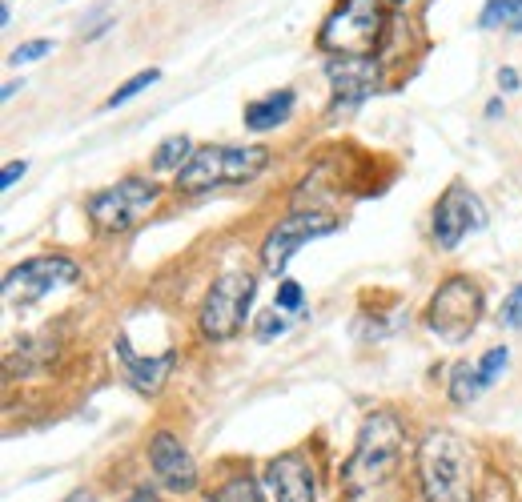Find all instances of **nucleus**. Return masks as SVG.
Instances as JSON below:
<instances>
[{
    "mask_svg": "<svg viewBox=\"0 0 522 502\" xmlns=\"http://www.w3.org/2000/svg\"><path fill=\"white\" fill-rule=\"evenodd\" d=\"M402 450H406V426L398 414L390 410H374L362 430H358V442H354V454L342 470V482L350 494H362V490H374L382 482H390L398 474V462H402Z\"/></svg>",
    "mask_w": 522,
    "mask_h": 502,
    "instance_id": "obj_1",
    "label": "nucleus"
},
{
    "mask_svg": "<svg viewBox=\"0 0 522 502\" xmlns=\"http://www.w3.org/2000/svg\"><path fill=\"white\" fill-rule=\"evenodd\" d=\"M418 486L426 502H474V454L450 430L418 442Z\"/></svg>",
    "mask_w": 522,
    "mask_h": 502,
    "instance_id": "obj_2",
    "label": "nucleus"
},
{
    "mask_svg": "<svg viewBox=\"0 0 522 502\" xmlns=\"http://www.w3.org/2000/svg\"><path fill=\"white\" fill-rule=\"evenodd\" d=\"M270 169L266 145H205L177 173V193H205L217 185H249Z\"/></svg>",
    "mask_w": 522,
    "mask_h": 502,
    "instance_id": "obj_3",
    "label": "nucleus"
},
{
    "mask_svg": "<svg viewBox=\"0 0 522 502\" xmlns=\"http://www.w3.org/2000/svg\"><path fill=\"white\" fill-rule=\"evenodd\" d=\"M382 37H386L382 0H342L318 29V49L334 57H374Z\"/></svg>",
    "mask_w": 522,
    "mask_h": 502,
    "instance_id": "obj_4",
    "label": "nucleus"
},
{
    "mask_svg": "<svg viewBox=\"0 0 522 502\" xmlns=\"http://www.w3.org/2000/svg\"><path fill=\"white\" fill-rule=\"evenodd\" d=\"M161 201V185L145 181V177H125L101 193L89 197V221L97 233H129L133 225H141L153 205Z\"/></svg>",
    "mask_w": 522,
    "mask_h": 502,
    "instance_id": "obj_5",
    "label": "nucleus"
},
{
    "mask_svg": "<svg viewBox=\"0 0 522 502\" xmlns=\"http://www.w3.org/2000/svg\"><path fill=\"white\" fill-rule=\"evenodd\" d=\"M253 294H257L253 274H221V278L209 286V294H205V302H201V314H197L201 338H209V342H229V338H237L241 326H245V318H249Z\"/></svg>",
    "mask_w": 522,
    "mask_h": 502,
    "instance_id": "obj_6",
    "label": "nucleus"
},
{
    "mask_svg": "<svg viewBox=\"0 0 522 502\" xmlns=\"http://www.w3.org/2000/svg\"><path fill=\"white\" fill-rule=\"evenodd\" d=\"M478 314H482V290H478V282H470V278L458 274V278H446L434 290V298L426 306V326L442 342L458 346V342H466L474 334Z\"/></svg>",
    "mask_w": 522,
    "mask_h": 502,
    "instance_id": "obj_7",
    "label": "nucleus"
},
{
    "mask_svg": "<svg viewBox=\"0 0 522 502\" xmlns=\"http://www.w3.org/2000/svg\"><path fill=\"white\" fill-rule=\"evenodd\" d=\"M81 278V266L73 258H61V254H45V258H29L21 266H13L0 282V294H5L9 306H37L41 298H49L53 290L61 286H73Z\"/></svg>",
    "mask_w": 522,
    "mask_h": 502,
    "instance_id": "obj_8",
    "label": "nucleus"
},
{
    "mask_svg": "<svg viewBox=\"0 0 522 502\" xmlns=\"http://www.w3.org/2000/svg\"><path fill=\"white\" fill-rule=\"evenodd\" d=\"M334 229H338V217H330V213H322V209L286 213V217L266 233V241H261V266H266V274H282L298 249H306V245L318 241V237H330Z\"/></svg>",
    "mask_w": 522,
    "mask_h": 502,
    "instance_id": "obj_9",
    "label": "nucleus"
},
{
    "mask_svg": "<svg viewBox=\"0 0 522 502\" xmlns=\"http://www.w3.org/2000/svg\"><path fill=\"white\" fill-rule=\"evenodd\" d=\"M486 225V209L482 201L462 185H446V193L438 197L434 205V221H430V233H434V245L438 249H458L466 233H478Z\"/></svg>",
    "mask_w": 522,
    "mask_h": 502,
    "instance_id": "obj_10",
    "label": "nucleus"
},
{
    "mask_svg": "<svg viewBox=\"0 0 522 502\" xmlns=\"http://www.w3.org/2000/svg\"><path fill=\"white\" fill-rule=\"evenodd\" d=\"M326 77L334 85V109H354L382 89V65L374 57H330Z\"/></svg>",
    "mask_w": 522,
    "mask_h": 502,
    "instance_id": "obj_11",
    "label": "nucleus"
},
{
    "mask_svg": "<svg viewBox=\"0 0 522 502\" xmlns=\"http://www.w3.org/2000/svg\"><path fill=\"white\" fill-rule=\"evenodd\" d=\"M149 466H153L157 482L165 490H173V494H189L197 486V462L185 450V442L177 434H169V430H157L149 438Z\"/></svg>",
    "mask_w": 522,
    "mask_h": 502,
    "instance_id": "obj_12",
    "label": "nucleus"
},
{
    "mask_svg": "<svg viewBox=\"0 0 522 502\" xmlns=\"http://www.w3.org/2000/svg\"><path fill=\"white\" fill-rule=\"evenodd\" d=\"M266 486H270V498H274V502H318L314 466H310V458L298 454V450L278 454V458L266 466Z\"/></svg>",
    "mask_w": 522,
    "mask_h": 502,
    "instance_id": "obj_13",
    "label": "nucleus"
},
{
    "mask_svg": "<svg viewBox=\"0 0 522 502\" xmlns=\"http://www.w3.org/2000/svg\"><path fill=\"white\" fill-rule=\"evenodd\" d=\"M117 358H121L125 382H129L137 394H145V398L161 394V386L169 382V374H173V366H177V354H173V350L149 358V354H137L129 338H117Z\"/></svg>",
    "mask_w": 522,
    "mask_h": 502,
    "instance_id": "obj_14",
    "label": "nucleus"
},
{
    "mask_svg": "<svg viewBox=\"0 0 522 502\" xmlns=\"http://www.w3.org/2000/svg\"><path fill=\"white\" fill-rule=\"evenodd\" d=\"M294 105H298V93H294V89H278V93H266L261 101H249V105H245V129L270 133V129H278V125L290 121Z\"/></svg>",
    "mask_w": 522,
    "mask_h": 502,
    "instance_id": "obj_15",
    "label": "nucleus"
},
{
    "mask_svg": "<svg viewBox=\"0 0 522 502\" xmlns=\"http://www.w3.org/2000/svg\"><path fill=\"white\" fill-rule=\"evenodd\" d=\"M21 346V354L17 350H9L5 354V362H17L21 358V366H13V370H5L9 378H29V374H37L53 354H57V346H53V338L49 334H37V338H25V342H17Z\"/></svg>",
    "mask_w": 522,
    "mask_h": 502,
    "instance_id": "obj_16",
    "label": "nucleus"
},
{
    "mask_svg": "<svg viewBox=\"0 0 522 502\" xmlns=\"http://www.w3.org/2000/svg\"><path fill=\"white\" fill-rule=\"evenodd\" d=\"M193 153H197L193 141H189L185 133H173V137H165V141L157 145V153H153V173H181Z\"/></svg>",
    "mask_w": 522,
    "mask_h": 502,
    "instance_id": "obj_17",
    "label": "nucleus"
},
{
    "mask_svg": "<svg viewBox=\"0 0 522 502\" xmlns=\"http://www.w3.org/2000/svg\"><path fill=\"white\" fill-rule=\"evenodd\" d=\"M482 390H486V386H482L478 362H474V366H470V362H458V366H454V378H450V402H454V406H470Z\"/></svg>",
    "mask_w": 522,
    "mask_h": 502,
    "instance_id": "obj_18",
    "label": "nucleus"
},
{
    "mask_svg": "<svg viewBox=\"0 0 522 502\" xmlns=\"http://www.w3.org/2000/svg\"><path fill=\"white\" fill-rule=\"evenodd\" d=\"M213 502H261V490L249 474H233L229 482H221L213 490Z\"/></svg>",
    "mask_w": 522,
    "mask_h": 502,
    "instance_id": "obj_19",
    "label": "nucleus"
},
{
    "mask_svg": "<svg viewBox=\"0 0 522 502\" xmlns=\"http://www.w3.org/2000/svg\"><path fill=\"white\" fill-rule=\"evenodd\" d=\"M161 81V69H141V73H133L109 101H105V109H117V105H125V101H133V97H141L149 85H157Z\"/></svg>",
    "mask_w": 522,
    "mask_h": 502,
    "instance_id": "obj_20",
    "label": "nucleus"
},
{
    "mask_svg": "<svg viewBox=\"0 0 522 502\" xmlns=\"http://www.w3.org/2000/svg\"><path fill=\"white\" fill-rule=\"evenodd\" d=\"M506 362H510V350L506 346H490L482 358H478V374H482V386H494L498 382V374L506 370Z\"/></svg>",
    "mask_w": 522,
    "mask_h": 502,
    "instance_id": "obj_21",
    "label": "nucleus"
},
{
    "mask_svg": "<svg viewBox=\"0 0 522 502\" xmlns=\"http://www.w3.org/2000/svg\"><path fill=\"white\" fill-rule=\"evenodd\" d=\"M510 13H514V0H486V9H482V17H478V29H502V25H510Z\"/></svg>",
    "mask_w": 522,
    "mask_h": 502,
    "instance_id": "obj_22",
    "label": "nucleus"
},
{
    "mask_svg": "<svg viewBox=\"0 0 522 502\" xmlns=\"http://www.w3.org/2000/svg\"><path fill=\"white\" fill-rule=\"evenodd\" d=\"M49 53H53V41L37 37V41H25V45H17V49L9 53V65H33V61H41V57H49Z\"/></svg>",
    "mask_w": 522,
    "mask_h": 502,
    "instance_id": "obj_23",
    "label": "nucleus"
},
{
    "mask_svg": "<svg viewBox=\"0 0 522 502\" xmlns=\"http://www.w3.org/2000/svg\"><path fill=\"white\" fill-rule=\"evenodd\" d=\"M498 322L510 326V330H522V286H514V290L506 294V302H502V310H498Z\"/></svg>",
    "mask_w": 522,
    "mask_h": 502,
    "instance_id": "obj_24",
    "label": "nucleus"
},
{
    "mask_svg": "<svg viewBox=\"0 0 522 502\" xmlns=\"http://www.w3.org/2000/svg\"><path fill=\"white\" fill-rule=\"evenodd\" d=\"M302 286L298 282H278V298H274V310H286V314H294V310H302Z\"/></svg>",
    "mask_w": 522,
    "mask_h": 502,
    "instance_id": "obj_25",
    "label": "nucleus"
},
{
    "mask_svg": "<svg viewBox=\"0 0 522 502\" xmlns=\"http://www.w3.org/2000/svg\"><path fill=\"white\" fill-rule=\"evenodd\" d=\"M253 334H257L261 342H270V338L286 334V318H278V310H266V314H257V326H253Z\"/></svg>",
    "mask_w": 522,
    "mask_h": 502,
    "instance_id": "obj_26",
    "label": "nucleus"
},
{
    "mask_svg": "<svg viewBox=\"0 0 522 502\" xmlns=\"http://www.w3.org/2000/svg\"><path fill=\"white\" fill-rule=\"evenodd\" d=\"M25 173H29V161H9V165H5V173H0V189H13Z\"/></svg>",
    "mask_w": 522,
    "mask_h": 502,
    "instance_id": "obj_27",
    "label": "nucleus"
},
{
    "mask_svg": "<svg viewBox=\"0 0 522 502\" xmlns=\"http://www.w3.org/2000/svg\"><path fill=\"white\" fill-rule=\"evenodd\" d=\"M498 89H502V93H514V89H518V69H510V65L498 69Z\"/></svg>",
    "mask_w": 522,
    "mask_h": 502,
    "instance_id": "obj_28",
    "label": "nucleus"
},
{
    "mask_svg": "<svg viewBox=\"0 0 522 502\" xmlns=\"http://www.w3.org/2000/svg\"><path fill=\"white\" fill-rule=\"evenodd\" d=\"M510 33H522V0H514V13H510Z\"/></svg>",
    "mask_w": 522,
    "mask_h": 502,
    "instance_id": "obj_29",
    "label": "nucleus"
},
{
    "mask_svg": "<svg viewBox=\"0 0 522 502\" xmlns=\"http://www.w3.org/2000/svg\"><path fill=\"white\" fill-rule=\"evenodd\" d=\"M486 117L494 121V117H502V97H494V101H486Z\"/></svg>",
    "mask_w": 522,
    "mask_h": 502,
    "instance_id": "obj_30",
    "label": "nucleus"
},
{
    "mask_svg": "<svg viewBox=\"0 0 522 502\" xmlns=\"http://www.w3.org/2000/svg\"><path fill=\"white\" fill-rule=\"evenodd\" d=\"M17 89H21V85H17V81H9L5 89H0V101H13V97H17Z\"/></svg>",
    "mask_w": 522,
    "mask_h": 502,
    "instance_id": "obj_31",
    "label": "nucleus"
},
{
    "mask_svg": "<svg viewBox=\"0 0 522 502\" xmlns=\"http://www.w3.org/2000/svg\"><path fill=\"white\" fill-rule=\"evenodd\" d=\"M65 502H93V494H89V490H77V494H69Z\"/></svg>",
    "mask_w": 522,
    "mask_h": 502,
    "instance_id": "obj_32",
    "label": "nucleus"
},
{
    "mask_svg": "<svg viewBox=\"0 0 522 502\" xmlns=\"http://www.w3.org/2000/svg\"><path fill=\"white\" fill-rule=\"evenodd\" d=\"M129 502H157V498H153V494H149V490H137V494H133V498H129Z\"/></svg>",
    "mask_w": 522,
    "mask_h": 502,
    "instance_id": "obj_33",
    "label": "nucleus"
},
{
    "mask_svg": "<svg viewBox=\"0 0 522 502\" xmlns=\"http://www.w3.org/2000/svg\"><path fill=\"white\" fill-rule=\"evenodd\" d=\"M382 5H394V9H402V5H410V0H382Z\"/></svg>",
    "mask_w": 522,
    "mask_h": 502,
    "instance_id": "obj_34",
    "label": "nucleus"
}]
</instances>
